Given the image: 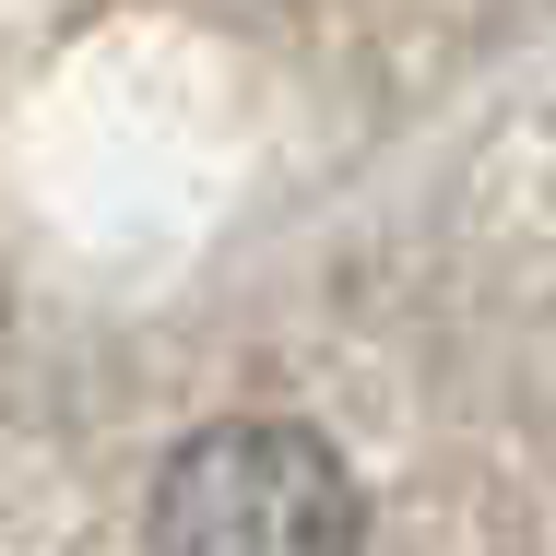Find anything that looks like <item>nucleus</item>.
Here are the masks:
<instances>
[{
    "label": "nucleus",
    "mask_w": 556,
    "mask_h": 556,
    "mask_svg": "<svg viewBox=\"0 0 556 556\" xmlns=\"http://www.w3.org/2000/svg\"><path fill=\"white\" fill-rule=\"evenodd\" d=\"M154 556H367V485L296 415H225L154 462Z\"/></svg>",
    "instance_id": "obj_1"
}]
</instances>
